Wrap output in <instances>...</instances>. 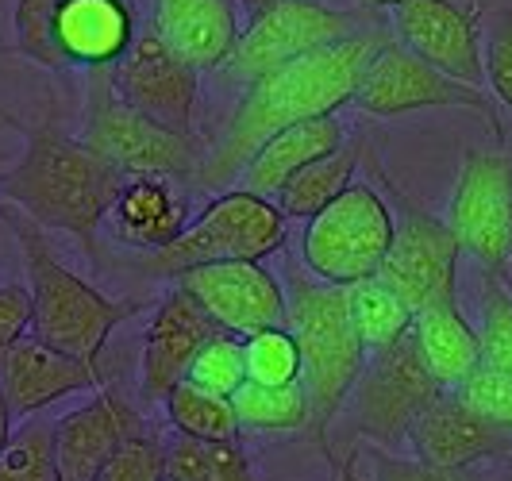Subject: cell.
Listing matches in <instances>:
<instances>
[{
  "label": "cell",
  "mask_w": 512,
  "mask_h": 481,
  "mask_svg": "<svg viewBox=\"0 0 512 481\" xmlns=\"http://www.w3.org/2000/svg\"><path fill=\"white\" fill-rule=\"evenodd\" d=\"M385 43H389L385 31L366 27V31H355L332 47H320L297 62H285L278 70L255 77L247 85L243 101L235 104L220 143L205 158L201 185L205 189L228 185L235 174L247 170V162L258 154V147L266 139H274L278 131L305 124L312 116H332L343 104L355 101L370 58L382 51Z\"/></svg>",
  "instance_id": "6da1fadb"
},
{
  "label": "cell",
  "mask_w": 512,
  "mask_h": 481,
  "mask_svg": "<svg viewBox=\"0 0 512 481\" xmlns=\"http://www.w3.org/2000/svg\"><path fill=\"white\" fill-rule=\"evenodd\" d=\"M124 185L128 174L104 154L54 124H39L27 131L24 154L4 174L0 193L39 228L74 235L81 251L97 258V231L112 216Z\"/></svg>",
  "instance_id": "7a4b0ae2"
},
{
  "label": "cell",
  "mask_w": 512,
  "mask_h": 481,
  "mask_svg": "<svg viewBox=\"0 0 512 481\" xmlns=\"http://www.w3.org/2000/svg\"><path fill=\"white\" fill-rule=\"evenodd\" d=\"M285 328L297 335V347H301L308 435L316 451L328 458V466H335L328 431L366 366V347L351 320L347 289L312 278L301 262H293L285 270Z\"/></svg>",
  "instance_id": "3957f363"
},
{
  "label": "cell",
  "mask_w": 512,
  "mask_h": 481,
  "mask_svg": "<svg viewBox=\"0 0 512 481\" xmlns=\"http://www.w3.org/2000/svg\"><path fill=\"white\" fill-rule=\"evenodd\" d=\"M0 220L16 235V247L24 254L27 293H31V335L51 343L66 355L97 366L104 339L135 316L139 301H112L97 285L77 278L74 270L54 254L43 228L24 216L16 204H0Z\"/></svg>",
  "instance_id": "277c9868"
},
{
  "label": "cell",
  "mask_w": 512,
  "mask_h": 481,
  "mask_svg": "<svg viewBox=\"0 0 512 481\" xmlns=\"http://www.w3.org/2000/svg\"><path fill=\"white\" fill-rule=\"evenodd\" d=\"M289 239V220L270 197L251 189H228L205 204V212L162 251L139 258L151 278H181L185 270L216 262H262Z\"/></svg>",
  "instance_id": "5b68a950"
},
{
  "label": "cell",
  "mask_w": 512,
  "mask_h": 481,
  "mask_svg": "<svg viewBox=\"0 0 512 481\" xmlns=\"http://www.w3.org/2000/svg\"><path fill=\"white\" fill-rule=\"evenodd\" d=\"M362 162L370 166V174L378 178V185L385 189V201L393 208V243H389L378 278L409 304L412 312L455 301L462 258L459 235L447 228V220L424 212L412 201L382 166V158L366 147V139H362Z\"/></svg>",
  "instance_id": "8992f818"
},
{
  "label": "cell",
  "mask_w": 512,
  "mask_h": 481,
  "mask_svg": "<svg viewBox=\"0 0 512 481\" xmlns=\"http://www.w3.org/2000/svg\"><path fill=\"white\" fill-rule=\"evenodd\" d=\"M81 143L104 154L112 166H120L128 178H170L201 185L205 170V147L197 135H178L151 124L147 116L131 112L116 97L108 70H97L89 101H85V124Z\"/></svg>",
  "instance_id": "52a82bcc"
},
{
  "label": "cell",
  "mask_w": 512,
  "mask_h": 481,
  "mask_svg": "<svg viewBox=\"0 0 512 481\" xmlns=\"http://www.w3.org/2000/svg\"><path fill=\"white\" fill-rule=\"evenodd\" d=\"M393 243V208L370 181L347 185L301 235V266L328 285L378 278Z\"/></svg>",
  "instance_id": "ba28073f"
},
{
  "label": "cell",
  "mask_w": 512,
  "mask_h": 481,
  "mask_svg": "<svg viewBox=\"0 0 512 481\" xmlns=\"http://www.w3.org/2000/svg\"><path fill=\"white\" fill-rule=\"evenodd\" d=\"M439 393L443 389L428 374L424 358L416 355L412 335H405L401 343L366 358L359 381L347 397L355 435L378 447H397L409 439L412 424L432 408Z\"/></svg>",
  "instance_id": "9c48e42d"
},
{
  "label": "cell",
  "mask_w": 512,
  "mask_h": 481,
  "mask_svg": "<svg viewBox=\"0 0 512 481\" xmlns=\"http://www.w3.org/2000/svg\"><path fill=\"white\" fill-rule=\"evenodd\" d=\"M447 228L482 274H512V151H466L447 208Z\"/></svg>",
  "instance_id": "30bf717a"
},
{
  "label": "cell",
  "mask_w": 512,
  "mask_h": 481,
  "mask_svg": "<svg viewBox=\"0 0 512 481\" xmlns=\"http://www.w3.org/2000/svg\"><path fill=\"white\" fill-rule=\"evenodd\" d=\"M351 104L374 120H393V116H409V112H424V108H474L501 135L493 104L482 89L451 81L447 74L432 70L428 62H420L412 51H405L401 43H385L382 51L370 58Z\"/></svg>",
  "instance_id": "8fae6325"
},
{
  "label": "cell",
  "mask_w": 512,
  "mask_h": 481,
  "mask_svg": "<svg viewBox=\"0 0 512 481\" xmlns=\"http://www.w3.org/2000/svg\"><path fill=\"white\" fill-rule=\"evenodd\" d=\"M355 31H362L355 12H339L320 0H282L270 12L247 20L228 66L247 81H255L285 62H297L320 47H332Z\"/></svg>",
  "instance_id": "7c38bea8"
},
{
  "label": "cell",
  "mask_w": 512,
  "mask_h": 481,
  "mask_svg": "<svg viewBox=\"0 0 512 481\" xmlns=\"http://www.w3.org/2000/svg\"><path fill=\"white\" fill-rule=\"evenodd\" d=\"M116 97L128 104L131 112L147 116L151 124L193 135V116H197V70L170 51L151 27L135 35L131 51L120 66L108 70Z\"/></svg>",
  "instance_id": "4fadbf2b"
},
{
  "label": "cell",
  "mask_w": 512,
  "mask_h": 481,
  "mask_svg": "<svg viewBox=\"0 0 512 481\" xmlns=\"http://www.w3.org/2000/svg\"><path fill=\"white\" fill-rule=\"evenodd\" d=\"M393 31L401 47L451 81L482 89L486 81V39L470 8L455 0H405L393 8Z\"/></svg>",
  "instance_id": "5bb4252c"
},
{
  "label": "cell",
  "mask_w": 512,
  "mask_h": 481,
  "mask_svg": "<svg viewBox=\"0 0 512 481\" xmlns=\"http://www.w3.org/2000/svg\"><path fill=\"white\" fill-rule=\"evenodd\" d=\"M228 335H255L285 324V285L262 262H216L174 278Z\"/></svg>",
  "instance_id": "9a60e30c"
},
{
  "label": "cell",
  "mask_w": 512,
  "mask_h": 481,
  "mask_svg": "<svg viewBox=\"0 0 512 481\" xmlns=\"http://www.w3.org/2000/svg\"><path fill=\"white\" fill-rule=\"evenodd\" d=\"M135 435H143V416L124 393L97 389L85 405L70 408L54 420V458L62 481H97L101 470L124 451Z\"/></svg>",
  "instance_id": "2e32d148"
},
{
  "label": "cell",
  "mask_w": 512,
  "mask_h": 481,
  "mask_svg": "<svg viewBox=\"0 0 512 481\" xmlns=\"http://www.w3.org/2000/svg\"><path fill=\"white\" fill-rule=\"evenodd\" d=\"M216 331L220 328L212 324V316L181 285H174L154 304L151 324L143 335V366H139L143 401H151V405L166 401V393L185 381L193 358L201 355V347Z\"/></svg>",
  "instance_id": "e0dca14e"
},
{
  "label": "cell",
  "mask_w": 512,
  "mask_h": 481,
  "mask_svg": "<svg viewBox=\"0 0 512 481\" xmlns=\"http://www.w3.org/2000/svg\"><path fill=\"white\" fill-rule=\"evenodd\" d=\"M104 378L97 366L81 362V358L58 351L51 343H43L39 335L27 331L24 339L0 358V393L8 401L12 420L35 416L54 401L81 393V389H101Z\"/></svg>",
  "instance_id": "ac0fdd59"
},
{
  "label": "cell",
  "mask_w": 512,
  "mask_h": 481,
  "mask_svg": "<svg viewBox=\"0 0 512 481\" xmlns=\"http://www.w3.org/2000/svg\"><path fill=\"white\" fill-rule=\"evenodd\" d=\"M409 443L420 462L443 470H470L486 458H512V435L493 428L459 393H439L432 408L412 424Z\"/></svg>",
  "instance_id": "d6986e66"
},
{
  "label": "cell",
  "mask_w": 512,
  "mask_h": 481,
  "mask_svg": "<svg viewBox=\"0 0 512 481\" xmlns=\"http://www.w3.org/2000/svg\"><path fill=\"white\" fill-rule=\"evenodd\" d=\"M135 12L128 0H62L54 12L51 43L62 66L112 70L135 43Z\"/></svg>",
  "instance_id": "ffe728a7"
},
{
  "label": "cell",
  "mask_w": 512,
  "mask_h": 481,
  "mask_svg": "<svg viewBox=\"0 0 512 481\" xmlns=\"http://www.w3.org/2000/svg\"><path fill=\"white\" fill-rule=\"evenodd\" d=\"M151 31L197 74L228 66L243 35L235 0H154Z\"/></svg>",
  "instance_id": "44dd1931"
},
{
  "label": "cell",
  "mask_w": 512,
  "mask_h": 481,
  "mask_svg": "<svg viewBox=\"0 0 512 481\" xmlns=\"http://www.w3.org/2000/svg\"><path fill=\"white\" fill-rule=\"evenodd\" d=\"M409 335L412 343H416V355L424 358L428 374L436 378V385L443 393H455L478 366H486V358H482V335L459 312V301L420 308L412 316Z\"/></svg>",
  "instance_id": "7402d4cb"
},
{
  "label": "cell",
  "mask_w": 512,
  "mask_h": 481,
  "mask_svg": "<svg viewBox=\"0 0 512 481\" xmlns=\"http://www.w3.org/2000/svg\"><path fill=\"white\" fill-rule=\"evenodd\" d=\"M116 239L139 251H162L189 228V201L170 178H128L112 208Z\"/></svg>",
  "instance_id": "603a6c76"
},
{
  "label": "cell",
  "mask_w": 512,
  "mask_h": 481,
  "mask_svg": "<svg viewBox=\"0 0 512 481\" xmlns=\"http://www.w3.org/2000/svg\"><path fill=\"white\" fill-rule=\"evenodd\" d=\"M347 143V135H343V124H339V116H312L305 124H293L278 131L274 139H266L258 154L247 162V185L243 189H251L258 197H278L289 181L297 178L301 170H305L308 162H316V158H324V154L339 151Z\"/></svg>",
  "instance_id": "cb8c5ba5"
},
{
  "label": "cell",
  "mask_w": 512,
  "mask_h": 481,
  "mask_svg": "<svg viewBox=\"0 0 512 481\" xmlns=\"http://www.w3.org/2000/svg\"><path fill=\"white\" fill-rule=\"evenodd\" d=\"M359 166H362V139L343 143L339 151L324 154V158H316V162H308L305 170H301V174L274 197V204L282 208L285 220H301V224H308V220L320 216L339 193H347V185H355Z\"/></svg>",
  "instance_id": "d4e9b609"
},
{
  "label": "cell",
  "mask_w": 512,
  "mask_h": 481,
  "mask_svg": "<svg viewBox=\"0 0 512 481\" xmlns=\"http://www.w3.org/2000/svg\"><path fill=\"white\" fill-rule=\"evenodd\" d=\"M166 420L174 424L178 435L185 439H201V443H239V416L231 397L208 393L193 381H181L166 393Z\"/></svg>",
  "instance_id": "484cf974"
},
{
  "label": "cell",
  "mask_w": 512,
  "mask_h": 481,
  "mask_svg": "<svg viewBox=\"0 0 512 481\" xmlns=\"http://www.w3.org/2000/svg\"><path fill=\"white\" fill-rule=\"evenodd\" d=\"M347 304H351V320H355L362 347L370 355L393 347V343H401L412 331V316L416 312L382 278H366L347 285Z\"/></svg>",
  "instance_id": "4316f807"
},
{
  "label": "cell",
  "mask_w": 512,
  "mask_h": 481,
  "mask_svg": "<svg viewBox=\"0 0 512 481\" xmlns=\"http://www.w3.org/2000/svg\"><path fill=\"white\" fill-rule=\"evenodd\" d=\"M166 481H258L251 458L239 443H201L170 439L166 443Z\"/></svg>",
  "instance_id": "83f0119b"
},
{
  "label": "cell",
  "mask_w": 512,
  "mask_h": 481,
  "mask_svg": "<svg viewBox=\"0 0 512 481\" xmlns=\"http://www.w3.org/2000/svg\"><path fill=\"white\" fill-rule=\"evenodd\" d=\"M239 428L247 431H308L305 385H255L247 381L235 397Z\"/></svg>",
  "instance_id": "f1b7e54d"
},
{
  "label": "cell",
  "mask_w": 512,
  "mask_h": 481,
  "mask_svg": "<svg viewBox=\"0 0 512 481\" xmlns=\"http://www.w3.org/2000/svg\"><path fill=\"white\" fill-rule=\"evenodd\" d=\"M0 481H62L51 420H27L12 431L8 447L0 451Z\"/></svg>",
  "instance_id": "f546056e"
},
{
  "label": "cell",
  "mask_w": 512,
  "mask_h": 481,
  "mask_svg": "<svg viewBox=\"0 0 512 481\" xmlns=\"http://www.w3.org/2000/svg\"><path fill=\"white\" fill-rule=\"evenodd\" d=\"M243 358H247V381L255 385H301V347L297 335L278 324L262 328L243 339Z\"/></svg>",
  "instance_id": "4dcf8cb0"
},
{
  "label": "cell",
  "mask_w": 512,
  "mask_h": 481,
  "mask_svg": "<svg viewBox=\"0 0 512 481\" xmlns=\"http://www.w3.org/2000/svg\"><path fill=\"white\" fill-rule=\"evenodd\" d=\"M185 381L201 385L208 393H220V397H235L243 385H247V358H243V339L228 335V331H216L201 347V355L193 358Z\"/></svg>",
  "instance_id": "1f68e13d"
},
{
  "label": "cell",
  "mask_w": 512,
  "mask_h": 481,
  "mask_svg": "<svg viewBox=\"0 0 512 481\" xmlns=\"http://www.w3.org/2000/svg\"><path fill=\"white\" fill-rule=\"evenodd\" d=\"M482 358L486 366L512 374V293L505 278L482 274Z\"/></svg>",
  "instance_id": "d6a6232c"
},
{
  "label": "cell",
  "mask_w": 512,
  "mask_h": 481,
  "mask_svg": "<svg viewBox=\"0 0 512 481\" xmlns=\"http://www.w3.org/2000/svg\"><path fill=\"white\" fill-rule=\"evenodd\" d=\"M62 0H16V51L47 66V70H58V54H54L51 43V24H54V12H58Z\"/></svg>",
  "instance_id": "836d02e7"
},
{
  "label": "cell",
  "mask_w": 512,
  "mask_h": 481,
  "mask_svg": "<svg viewBox=\"0 0 512 481\" xmlns=\"http://www.w3.org/2000/svg\"><path fill=\"white\" fill-rule=\"evenodd\" d=\"M455 393H459L462 401L474 408L478 416H486L493 428H501L512 435V374H501V370H493V366H478Z\"/></svg>",
  "instance_id": "e575fe53"
},
{
  "label": "cell",
  "mask_w": 512,
  "mask_h": 481,
  "mask_svg": "<svg viewBox=\"0 0 512 481\" xmlns=\"http://www.w3.org/2000/svg\"><path fill=\"white\" fill-rule=\"evenodd\" d=\"M97 481H166V443L154 435H135L124 451L101 470Z\"/></svg>",
  "instance_id": "d590c367"
},
{
  "label": "cell",
  "mask_w": 512,
  "mask_h": 481,
  "mask_svg": "<svg viewBox=\"0 0 512 481\" xmlns=\"http://www.w3.org/2000/svg\"><path fill=\"white\" fill-rule=\"evenodd\" d=\"M486 81L493 97L512 108V8H497L486 31Z\"/></svg>",
  "instance_id": "8d00e7d4"
},
{
  "label": "cell",
  "mask_w": 512,
  "mask_h": 481,
  "mask_svg": "<svg viewBox=\"0 0 512 481\" xmlns=\"http://www.w3.org/2000/svg\"><path fill=\"white\" fill-rule=\"evenodd\" d=\"M374 481H486L474 466L470 470H443L428 466L420 458H393L385 451H374Z\"/></svg>",
  "instance_id": "74e56055"
},
{
  "label": "cell",
  "mask_w": 512,
  "mask_h": 481,
  "mask_svg": "<svg viewBox=\"0 0 512 481\" xmlns=\"http://www.w3.org/2000/svg\"><path fill=\"white\" fill-rule=\"evenodd\" d=\"M31 331V293L24 285H0V358Z\"/></svg>",
  "instance_id": "f35d334b"
},
{
  "label": "cell",
  "mask_w": 512,
  "mask_h": 481,
  "mask_svg": "<svg viewBox=\"0 0 512 481\" xmlns=\"http://www.w3.org/2000/svg\"><path fill=\"white\" fill-rule=\"evenodd\" d=\"M359 458H362L359 447H347V451H343V458L332 466V481H374V478H362Z\"/></svg>",
  "instance_id": "ab89813d"
},
{
  "label": "cell",
  "mask_w": 512,
  "mask_h": 481,
  "mask_svg": "<svg viewBox=\"0 0 512 481\" xmlns=\"http://www.w3.org/2000/svg\"><path fill=\"white\" fill-rule=\"evenodd\" d=\"M12 412H8V401H4V393H0V451L8 447V439H12Z\"/></svg>",
  "instance_id": "60d3db41"
},
{
  "label": "cell",
  "mask_w": 512,
  "mask_h": 481,
  "mask_svg": "<svg viewBox=\"0 0 512 481\" xmlns=\"http://www.w3.org/2000/svg\"><path fill=\"white\" fill-rule=\"evenodd\" d=\"M243 12H247V20H255V16H262V12H270L274 4H282V0H235Z\"/></svg>",
  "instance_id": "b9f144b4"
},
{
  "label": "cell",
  "mask_w": 512,
  "mask_h": 481,
  "mask_svg": "<svg viewBox=\"0 0 512 481\" xmlns=\"http://www.w3.org/2000/svg\"><path fill=\"white\" fill-rule=\"evenodd\" d=\"M401 4H405V0H359V8H389V12L401 8Z\"/></svg>",
  "instance_id": "7bdbcfd3"
},
{
  "label": "cell",
  "mask_w": 512,
  "mask_h": 481,
  "mask_svg": "<svg viewBox=\"0 0 512 481\" xmlns=\"http://www.w3.org/2000/svg\"><path fill=\"white\" fill-rule=\"evenodd\" d=\"M505 285H509V293H512V274H505Z\"/></svg>",
  "instance_id": "ee69618b"
},
{
  "label": "cell",
  "mask_w": 512,
  "mask_h": 481,
  "mask_svg": "<svg viewBox=\"0 0 512 481\" xmlns=\"http://www.w3.org/2000/svg\"><path fill=\"white\" fill-rule=\"evenodd\" d=\"M0 162H4V151H0Z\"/></svg>",
  "instance_id": "f6af8a7d"
}]
</instances>
